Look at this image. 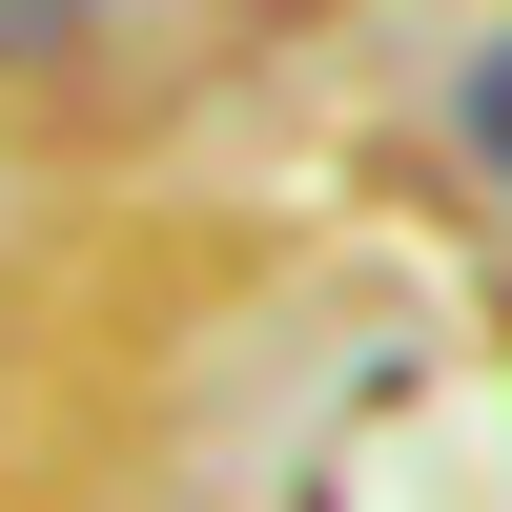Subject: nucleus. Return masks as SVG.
<instances>
[{
	"mask_svg": "<svg viewBox=\"0 0 512 512\" xmlns=\"http://www.w3.org/2000/svg\"><path fill=\"white\" fill-rule=\"evenodd\" d=\"M103 0H0V62H41V41H82Z\"/></svg>",
	"mask_w": 512,
	"mask_h": 512,
	"instance_id": "nucleus-1",
	"label": "nucleus"
}]
</instances>
